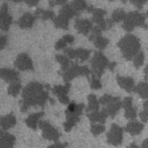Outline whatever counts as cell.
Segmentation results:
<instances>
[{"label": "cell", "mask_w": 148, "mask_h": 148, "mask_svg": "<svg viewBox=\"0 0 148 148\" xmlns=\"http://www.w3.org/2000/svg\"><path fill=\"white\" fill-rule=\"evenodd\" d=\"M123 2H126L127 0H122ZM128 1H130L131 3L133 4V5H135L137 8H139V9H141L142 8V6L144 5L145 3L148 1V0H128Z\"/></svg>", "instance_id": "40"}, {"label": "cell", "mask_w": 148, "mask_h": 148, "mask_svg": "<svg viewBox=\"0 0 148 148\" xmlns=\"http://www.w3.org/2000/svg\"><path fill=\"white\" fill-rule=\"evenodd\" d=\"M35 20H36V16L33 15L32 13L29 12H26L24 13L19 19L16 21V24L19 26L20 28H23V29H27V28H31L34 24Z\"/></svg>", "instance_id": "16"}, {"label": "cell", "mask_w": 148, "mask_h": 148, "mask_svg": "<svg viewBox=\"0 0 148 148\" xmlns=\"http://www.w3.org/2000/svg\"><path fill=\"white\" fill-rule=\"evenodd\" d=\"M71 84L66 83V85H57L53 88V93L59 98L60 102L64 105L70 104V99L68 97V93L70 92Z\"/></svg>", "instance_id": "12"}, {"label": "cell", "mask_w": 148, "mask_h": 148, "mask_svg": "<svg viewBox=\"0 0 148 148\" xmlns=\"http://www.w3.org/2000/svg\"><path fill=\"white\" fill-rule=\"evenodd\" d=\"M53 24L57 28H60V29H64L66 30L69 28V19L62 15H58L56 16V18L53 20Z\"/></svg>", "instance_id": "29"}, {"label": "cell", "mask_w": 148, "mask_h": 148, "mask_svg": "<svg viewBox=\"0 0 148 148\" xmlns=\"http://www.w3.org/2000/svg\"><path fill=\"white\" fill-rule=\"evenodd\" d=\"M70 5L78 14L80 13V12H82L83 10H86L87 8H88L86 0H73Z\"/></svg>", "instance_id": "30"}, {"label": "cell", "mask_w": 148, "mask_h": 148, "mask_svg": "<svg viewBox=\"0 0 148 148\" xmlns=\"http://www.w3.org/2000/svg\"><path fill=\"white\" fill-rule=\"evenodd\" d=\"M127 14L125 13V11L121 8L119 9H116L115 11H113L112 13V20L114 22H121V21H124L125 17H126Z\"/></svg>", "instance_id": "33"}, {"label": "cell", "mask_w": 148, "mask_h": 148, "mask_svg": "<svg viewBox=\"0 0 148 148\" xmlns=\"http://www.w3.org/2000/svg\"><path fill=\"white\" fill-rule=\"evenodd\" d=\"M16 124V118L13 114H8L0 118V132L6 131L14 127Z\"/></svg>", "instance_id": "18"}, {"label": "cell", "mask_w": 148, "mask_h": 148, "mask_svg": "<svg viewBox=\"0 0 148 148\" xmlns=\"http://www.w3.org/2000/svg\"><path fill=\"white\" fill-rule=\"evenodd\" d=\"M12 22L13 19L8 12V5L6 3H3L0 7V29L7 31L11 26Z\"/></svg>", "instance_id": "10"}, {"label": "cell", "mask_w": 148, "mask_h": 148, "mask_svg": "<svg viewBox=\"0 0 148 148\" xmlns=\"http://www.w3.org/2000/svg\"><path fill=\"white\" fill-rule=\"evenodd\" d=\"M56 60H57V62L60 64L62 72L68 70V69L71 66V64H71L70 59H69L66 55H57L56 56Z\"/></svg>", "instance_id": "31"}, {"label": "cell", "mask_w": 148, "mask_h": 148, "mask_svg": "<svg viewBox=\"0 0 148 148\" xmlns=\"http://www.w3.org/2000/svg\"><path fill=\"white\" fill-rule=\"evenodd\" d=\"M91 41H93L94 45H95L98 49H100V51L106 49V47H107L108 43H109V40H108L107 38H105V37H103L102 35L95 37V38H93Z\"/></svg>", "instance_id": "32"}, {"label": "cell", "mask_w": 148, "mask_h": 148, "mask_svg": "<svg viewBox=\"0 0 148 148\" xmlns=\"http://www.w3.org/2000/svg\"><path fill=\"white\" fill-rule=\"evenodd\" d=\"M39 0H25V3L27 4L30 7H33V6H36L38 4Z\"/></svg>", "instance_id": "46"}, {"label": "cell", "mask_w": 148, "mask_h": 148, "mask_svg": "<svg viewBox=\"0 0 148 148\" xmlns=\"http://www.w3.org/2000/svg\"><path fill=\"white\" fill-rule=\"evenodd\" d=\"M105 130H106V127L104 124L96 123V124H92V126H91V132L93 133V135H95V136L102 134Z\"/></svg>", "instance_id": "35"}, {"label": "cell", "mask_w": 148, "mask_h": 148, "mask_svg": "<svg viewBox=\"0 0 148 148\" xmlns=\"http://www.w3.org/2000/svg\"><path fill=\"white\" fill-rule=\"evenodd\" d=\"M90 86L93 90H99L102 88V84L101 81L99 78H97L96 76L92 75V79H91V83H90Z\"/></svg>", "instance_id": "38"}, {"label": "cell", "mask_w": 148, "mask_h": 148, "mask_svg": "<svg viewBox=\"0 0 148 148\" xmlns=\"http://www.w3.org/2000/svg\"><path fill=\"white\" fill-rule=\"evenodd\" d=\"M14 66L17 68L19 71H33L34 66H33L32 60L27 53H20L18 57L16 58L15 62H14Z\"/></svg>", "instance_id": "11"}, {"label": "cell", "mask_w": 148, "mask_h": 148, "mask_svg": "<svg viewBox=\"0 0 148 148\" xmlns=\"http://www.w3.org/2000/svg\"><path fill=\"white\" fill-rule=\"evenodd\" d=\"M21 85H20L19 82H16V83H11L10 86L8 87V94L12 97H16L18 94L20 93L21 91Z\"/></svg>", "instance_id": "34"}, {"label": "cell", "mask_w": 148, "mask_h": 148, "mask_svg": "<svg viewBox=\"0 0 148 148\" xmlns=\"http://www.w3.org/2000/svg\"><path fill=\"white\" fill-rule=\"evenodd\" d=\"M64 53L69 59H79L82 62H85L90 58L91 51L86 49H72V47H66L64 49Z\"/></svg>", "instance_id": "9"}, {"label": "cell", "mask_w": 148, "mask_h": 148, "mask_svg": "<svg viewBox=\"0 0 148 148\" xmlns=\"http://www.w3.org/2000/svg\"><path fill=\"white\" fill-rule=\"evenodd\" d=\"M109 64V60L104 56L103 53L96 51L93 59L91 60V66L93 75L97 77V78H100L105 72V69L108 68Z\"/></svg>", "instance_id": "5"}, {"label": "cell", "mask_w": 148, "mask_h": 148, "mask_svg": "<svg viewBox=\"0 0 148 148\" xmlns=\"http://www.w3.org/2000/svg\"><path fill=\"white\" fill-rule=\"evenodd\" d=\"M145 16H146V17L148 18V11L146 12V13H145Z\"/></svg>", "instance_id": "52"}, {"label": "cell", "mask_w": 148, "mask_h": 148, "mask_svg": "<svg viewBox=\"0 0 148 148\" xmlns=\"http://www.w3.org/2000/svg\"><path fill=\"white\" fill-rule=\"evenodd\" d=\"M68 43L64 41V38H60V40L57 41V43H56L55 45V49H57V51H60V49H66V47Z\"/></svg>", "instance_id": "41"}, {"label": "cell", "mask_w": 148, "mask_h": 148, "mask_svg": "<svg viewBox=\"0 0 148 148\" xmlns=\"http://www.w3.org/2000/svg\"><path fill=\"white\" fill-rule=\"evenodd\" d=\"M15 143V137L7 132H0V148H12Z\"/></svg>", "instance_id": "20"}, {"label": "cell", "mask_w": 148, "mask_h": 148, "mask_svg": "<svg viewBox=\"0 0 148 148\" xmlns=\"http://www.w3.org/2000/svg\"><path fill=\"white\" fill-rule=\"evenodd\" d=\"M0 79L7 83L19 82V73L12 69H0Z\"/></svg>", "instance_id": "15"}, {"label": "cell", "mask_w": 148, "mask_h": 148, "mask_svg": "<svg viewBox=\"0 0 148 148\" xmlns=\"http://www.w3.org/2000/svg\"><path fill=\"white\" fill-rule=\"evenodd\" d=\"M122 104L125 110V117L130 121H134L137 117V109L133 106V99L131 97L124 98Z\"/></svg>", "instance_id": "13"}, {"label": "cell", "mask_w": 148, "mask_h": 148, "mask_svg": "<svg viewBox=\"0 0 148 148\" xmlns=\"http://www.w3.org/2000/svg\"><path fill=\"white\" fill-rule=\"evenodd\" d=\"M66 143H60V142H57L53 145H49L47 148H66Z\"/></svg>", "instance_id": "45"}, {"label": "cell", "mask_w": 148, "mask_h": 148, "mask_svg": "<svg viewBox=\"0 0 148 148\" xmlns=\"http://www.w3.org/2000/svg\"><path fill=\"white\" fill-rule=\"evenodd\" d=\"M87 10H88V12H91V13L93 14L92 21L95 22L97 25L105 20L104 19V16H105V14H106V10L101 9V8H94L93 6H88Z\"/></svg>", "instance_id": "21"}, {"label": "cell", "mask_w": 148, "mask_h": 148, "mask_svg": "<svg viewBox=\"0 0 148 148\" xmlns=\"http://www.w3.org/2000/svg\"><path fill=\"white\" fill-rule=\"evenodd\" d=\"M115 98L116 97H113V96H111V95H104V96H102L101 98L99 99V103H100V105H103V106H108L109 104H111L112 102L115 100Z\"/></svg>", "instance_id": "37"}, {"label": "cell", "mask_w": 148, "mask_h": 148, "mask_svg": "<svg viewBox=\"0 0 148 148\" xmlns=\"http://www.w3.org/2000/svg\"><path fill=\"white\" fill-rule=\"evenodd\" d=\"M88 107L86 108L87 112L88 113H93V112H97L100 111L99 108H100V103H99V100L97 99L96 95L94 94H91V95L88 96Z\"/></svg>", "instance_id": "25"}, {"label": "cell", "mask_w": 148, "mask_h": 148, "mask_svg": "<svg viewBox=\"0 0 148 148\" xmlns=\"http://www.w3.org/2000/svg\"><path fill=\"white\" fill-rule=\"evenodd\" d=\"M145 17L146 16L137 11L129 12V13H127L126 17H125L124 21H123V28L126 31H128V32L132 31L136 26L147 29L148 24L145 23Z\"/></svg>", "instance_id": "4"}, {"label": "cell", "mask_w": 148, "mask_h": 148, "mask_svg": "<svg viewBox=\"0 0 148 148\" xmlns=\"http://www.w3.org/2000/svg\"><path fill=\"white\" fill-rule=\"evenodd\" d=\"M117 83L122 89H124L126 92H134L135 89V82L130 77H117Z\"/></svg>", "instance_id": "19"}, {"label": "cell", "mask_w": 148, "mask_h": 148, "mask_svg": "<svg viewBox=\"0 0 148 148\" xmlns=\"http://www.w3.org/2000/svg\"><path fill=\"white\" fill-rule=\"evenodd\" d=\"M115 66H116V62H110V64H109V66H108V69H109L110 71H113Z\"/></svg>", "instance_id": "47"}, {"label": "cell", "mask_w": 148, "mask_h": 148, "mask_svg": "<svg viewBox=\"0 0 148 148\" xmlns=\"http://www.w3.org/2000/svg\"><path fill=\"white\" fill-rule=\"evenodd\" d=\"M75 28L79 33L83 35H88L93 29V21L89 19H76Z\"/></svg>", "instance_id": "14"}, {"label": "cell", "mask_w": 148, "mask_h": 148, "mask_svg": "<svg viewBox=\"0 0 148 148\" xmlns=\"http://www.w3.org/2000/svg\"><path fill=\"white\" fill-rule=\"evenodd\" d=\"M110 1H114V0H110Z\"/></svg>", "instance_id": "53"}, {"label": "cell", "mask_w": 148, "mask_h": 148, "mask_svg": "<svg viewBox=\"0 0 148 148\" xmlns=\"http://www.w3.org/2000/svg\"><path fill=\"white\" fill-rule=\"evenodd\" d=\"M62 38L64 39V41H66L68 45H72V43H74V41H75V37L73 36V35H71V34L64 35Z\"/></svg>", "instance_id": "44"}, {"label": "cell", "mask_w": 148, "mask_h": 148, "mask_svg": "<svg viewBox=\"0 0 148 148\" xmlns=\"http://www.w3.org/2000/svg\"><path fill=\"white\" fill-rule=\"evenodd\" d=\"M123 128L117 124H112L109 132L107 133V142L113 146H118L123 142Z\"/></svg>", "instance_id": "7"}, {"label": "cell", "mask_w": 148, "mask_h": 148, "mask_svg": "<svg viewBox=\"0 0 148 148\" xmlns=\"http://www.w3.org/2000/svg\"><path fill=\"white\" fill-rule=\"evenodd\" d=\"M140 148H148V138L143 141V143L141 144Z\"/></svg>", "instance_id": "48"}, {"label": "cell", "mask_w": 148, "mask_h": 148, "mask_svg": "<svg viewBox=\"0 0 148 148\" xmlns=\"http://www.w3.org/2000/svg\"><path fill=\"white\" fill-rule=\"evenodd\" d=\"M128 148H139V146L135 144V143H131V144L128 146Z\"/></svg>", "instance_id": "49"}, {"label": "cell", "mask_w": 148, "mask_h": 148, "mask_svg": "<svg viewBox=\"0 0 148 148\" xmlns=\"http://www.w3.org/2000/svg\"><path fill=\"white\" fill-rule=\"evenodd\" d=\"M85 109L84 104H76L75 102L69 104L68 109L66 110V121L64 124V131L70 132L73 127L80 121V116L82 115L83 111Z\"/></svg>", "instance_id": "3"}, {"label": "cell", "mask_w": 148, "mask_h": 148, "mask_svg": "<svg viewBox=\"0 0 148 148\" xmlns=\"http://www.w3.org/2000/svg\"><path fill=\"white\" fill-rule=\"evenodd\" d=\"M144 74H145V76H146L147 78H148V66H146V68H145V70H144Z\"/></svg>", "instance_id": "50"}, {"label": "cell", "mask_w": 148, "mask_h": 148, "mask_svg": "<svg viewBox=\"0 0 148 148\" xmlns=\"http://www.w3.org/2000/svg\"><path fill=\"white\" fill-rule=\"evenodd\" d=\"M35 16L36 18H40L41 20H53L56 18L55 12L51 10H42V9H37L35 11Z\"/></svg>", "instance_id": "27"}, {"label": "cell", "mask_w": 148, "mask_h": 148, "mask_svg": "<svg viewBox=\"0 0 148 148\" xmlns=\"http://www.w3.org/2000/svg\"><path fill=\"white\" fill-rule=\"evenodd\" d=\"M118 47L126 60H132L140 51L141 43L137 36L133 34H127L119 40Z\"/></svg>", "instance_id": "2"}, {"label": "cell", "mask_w": 148, "mask_h": 148, "mask_svg": "<svg viewBox=\"0 0 148 148\" xmlns=\"http://www.w3.org/2000/svg\"><path fill=\"white\" fill-rule=\"evenodd\" d=\"M91 71L86 66H79L78 64H72L66 71L62 73V78L66 83H70L75 78L80 76H89Z\"/></svg>", "instance_id": "6"}, {"label": "cell", "mask_w": 148, "mask_h": 148, "mask_svg": "<svg viewBox=\"0 0 148 148\" xmlns=\"http://www.w3.org/2000/svg\"><path fill=\"white\" fill-rule=\"evenodd\" d=\"M38 127L42 130V137L45 139L51 141H57L60 138V132L55 127L51 126V123L47 121H39Z\"/></svg>", "instance_id": "8"}, {"label": "cell", "mask_w": 148, "mask_h": 148, "mask_svg": "<svg viewBox=\"0 0 148 148\" xmlns=\"http://www.w3.org/2000/svg\"><path fill=\"white\" fill-rule=\"evenodd\" d=\"M134 92L138 94L142 99L148 101V83L147 82H141L137 86H135Z\"/></svg>", "instance_id": "26"}, {"label": "cell", "mask_w": 148, "mask_h": 148, "mask_svg": "<svg viewBox=\"0 0 148 148\" xmlns=\"http://www.w3.org/2000/svg\"><path fill=\"white\" fill-rule=\"evenodd\" d=\"M6 43H7V36L0 34V51H2L5 47Z\"/></svg>", "instance_id": "43"}, {"label": "cell", "mask_w": 148, "mask_h": 148, "mask_svg": "<svg viewBox=\"0 0 148 148\" xmlns=\"http://www.w3.org/2000/svg\"><path fill=\"white\" fill-rule=\"evenodd\" d=\"M45 87L40 83L31 82L22 90V100L20 101V110L26 112L32 106H45L49 99V92L45 90Z\"/></svg>", "instance_id": "1"}, {"label": "cell", "mask_w": 148, "mask_h": 148, "mask_svg": "<svg viewBox=\"0 0 148 148\" xmlns=\"http://www.w3.org/2000/svg\"><path fill=\"white\" fill-rule=\"evenodd\" d=\"M89 120L91 121L93 124H96V123H99V124H103L105 123L106 119H107L109 116L108 114L105 112V110H101V111H97V112H93V113H88L87 114Z\"/></svg>", "instance_id": "23"}, {"label": "cell", "mask_w": 148, "mask_h": 148, "mask_svg": "<svg viewBox=\"0 0 148 148\" xmlns=\"http://www.w3.org/2000/svg\"><path fill=\"white\" fill-rule=\"evenodd\" d=\"M66 1L68 0H51V1H49V5L53 7V6L55 5H66Z\"/></svg>", "instance_id": "42"}, {"label": "cell", "mask_w": 148, "mask_h": 148, "mask_svg": "<svg viewBox=\"0 0 148 148\" xmlns=\"http://www.w3.org/2000/svg\"><path fill=\"white\" fill-rule=\"evenodd\" d=\"M139 117H140L142 122H147L148 121V101H145L143 110L139 113Z\"/></svg>", "instance_id": "39"}, {"label": "cell", "mask_w": 148, "mask_h": 148, "mask_svg": "<svg viewBox=\"0 0 148 148\" xmlns=\"http://www.w3.org/2000/svg\"><path fill=\"white\" fill-rule=\"evenodd\" d=\"M43 115H45V113H43V112H38V113L31 114V115H29L27 118H26V120H25L26 125H27L29 128L35 130V129L37 128V126H38L39 119L42 117Z\"/></svg>", "instance_id": "24"}, {"label": "cell", "mask_w": 148, "mask_h": 148, "mask_svg": "<svg viewBox=\"0 0 148 148\" xmlns=\"http://www.w3.org/2000/svg\"><path fill=\"white\" fill-rule=\"evenodd\" d=\"M12 2H16V3H19V2H22V1H25V0H10Z\"/></svg>", "instance_id": "51"}, {"label": "cell", "mask_w": 148, "mask_h": 148, "mask_svg": "<svg viewBox=\"0 0 148 148\" xmlns=\"http://www.w3.org/2000/svg\"><path fill=\"white\" fill-rule=\"evenodd\" d=\"M59 14H60V15H62V16H64V17L68 18L69 20L72 19L74 16L79 15V14L77 13V12L75 11V10L73 9L72 7H71L70 4H66V5L62 6V9L60 10V13Z\"/></svg>", "instance_id": "28"}, {"label": "cell", "mask_w": 148, "mask_h": 148, "mask_svg": "<svg viewBox=\"0 0 148 148\" xmlns=\"http://www.w3.org/2000/svg\"><path fill=\"white\" fill-rule=\"evenodd\" d=\"M143 129H144V124L143 123H140L138 121H130L126 125L124 130L131 135H138L142 132Z\"/></svg>", "instance_id": "22"}, {"label": "cell", "mask_w": 148, "mask_h": 148, "mask_svg": "<svg viewBox=\"0 0 148 148\" xmlns=\"http://www.w3.org/2000/svg\"><path fill=\"white\" fill-rule=\"evenodd\" d=\"M143 62H144V53L143 51H139L134 57V59H133V64H134L135 68L138 69L142 66Z\"/></svg>", "instance_id": "36"}, {"label": "cell", "mask_w": 148, "mask_h": 148, "mask_svg": "<svg viewBox=\"0 0 148 148\" xmlns=\"http://www.w3.org/2000/svg\"><path fill=\"white\" fill-rule=\"evenodd\" d=\"M122 107H123L122 101L120 100V98L116 97L115 100H114L111 104H109L108 106L104 107V110H105V112L108 114V116L114 118L116 116V114L119 112V110H120Z\"/></svg>", "instance_id": "17"}]
</instances>
